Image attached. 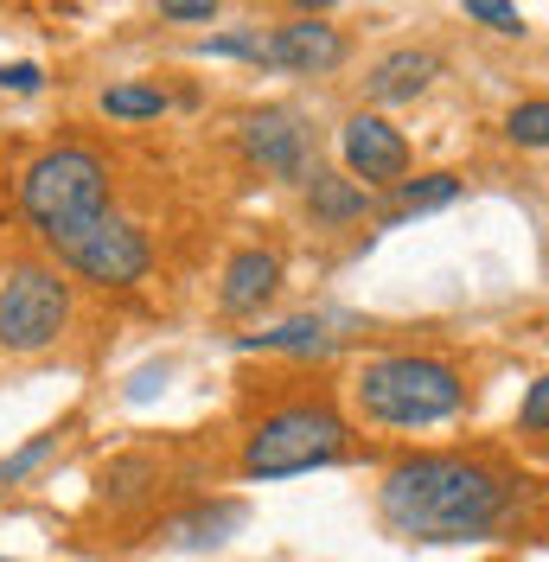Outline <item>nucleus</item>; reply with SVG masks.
Here are the masks:
<instances>
[{
	"mask_svg": "<svg viewBox=\"0 0 549 562\" xmlns=\"http://www.w3.org/2000/svg\"><path fill=\"white\" fill-rule=\"evenodd\" d=\"M58 262H65L70 276H83L90 288H135V281H147V269H154V244H147V231H141L135 217L103 211L90 231H77V237L58 249Z\"/></svg>",
	"mask_w": 549,
	"mask_h": 562,
	"instance_id": "6",
	"label": "nucleus"
},
{
	"mask_svg": "<svg viewBox=\"0 0 549 562\" xmlns=\"http://www.w3.org/2000/svg\"><path fill=\"white\" fill-rule=\"evenodd\" d=\"M38 83H45V70H38V65H0V90H20V97H33Z\"/></svg>",
	"mask_w": 549,
	"mask_h": 562,
	"instance_id": "24",
	"label": "nucleus"
},
{
	"mask_svg": "<svg viewBox=\"0 0 549 562\" xmlns=\"http://www.w3.org/2000/svg\"><path fill=\"white\" fill-rule=\"evenodd\" d=\"M103 115H115V122L167 115V90H160V83H109L103 90Z\"/></svg>",
	"mask_w": 549,
	"mask_h": 562,
	"instance_id": "17",
	"label": "nucleus"
},
{
	"mask_svg": "<svg viewBox=\"0 0 549 562\" xmlns=\"http://www.w3.org/2000/svg\"><path fill=\"white\" fill-rule=\"evenodd\" d=\"M505 135L517 140V147H549V103L537 97V103H517L512 115H505Z\"/></svg>",
	"mask_w": 549,
	"mask_h": 562,
	"instance_id": "19",
	"label": "nucleus"
},
{
	"mask_svg": "<svg viewBox=\"0 0 549 562\" xmlns=\"http://www.w3.org/2000/svg\"><path fill=\"white\" fill-rule=\"evenodd\" d=\"M237 147H243V160H249L256 173L288 179V186H307V179L320 173V167H313L307 115H301V109H288V103L249 109V115L237 122Z\"/></svg>",
	"mask_w": 549,
	"mask_h": 562,
	"instance_id": "7",
	"label": "nucleus"
},
{
	"mask_svg": "<svg viewBox=\"0 0 549 562\" xmlns=\"http://www.w3.org/2000/svg\"><path fill=\"white\" fill-rule=\"evenodd\" d=\"M467 20H480V26H492V33H505V38L524 33V13L505 7V0H467Z\"/></svg>",
	"mask_w": 549,
	"mask_h": 562,
	"instance_id": "21",
	"label": "nucleus"
},
{
	"mask_svg": "<svg viewBox=\"0 0 549 562\" xmlns=\"http://www.w3.org/2000/svg\"><path fill=\"white\" fill-rule=\"evenodd\" d=\"M154 486H160V460L154 454H115L97 473L103 505H141V498H154Z\"/></svg>",
	"mask_w": 549,
	"mask_h": 562,
	"instance_id": "15",
	"label": "nucleus"
},
{
	"mask_svg": "<svg viewBox=\"0 0 549 562\" xmlns=\"http://www.w3.org/2000/svg\"><path fill=\"white\" fill-rule=\"evenodd\" d=\"M274 288H281V256L274 249H237L224 262V281H217V307L231 319H249L274 301Z\"/></svg>",
	"mask_w": 549,
	"mask_h": 562,
	"instance_id": "10",
	"label": "nucleus"
},
{
	"mask_svg": "<svg viewBox=\"0 0 549 562\" xmlns=\"http://www.w3.org/2000/svg\"><path fill=\"white\" fill-rule=\"evenodd\" d=\"M441 77V52H428V45H396V52H383L378 65L365 70V97L371 103H415L428 83Z\"/></svg>",
	"mask_w": 549,
	"mask_h": 562,
	"instance_id": "11",
	"label": "nucleus"
},
{
	"mask_svg": "<svg viewBox=\"0 0 549 562\" xmlns=\"http://www.w3.org/2000/svg\"><path fill=\"white\" fill-rule=\"evenodd\" d=\"M460 199V179L453 173H422V179H403L396 186V205H390V217L383 224H403V217H422V211H441Z\"/></svg>",
	"mask_w": 549,
	"mask_h": 562,
	"instance_id": "16",
	"label": "nucleus"
},
{
	"mask_svg": "<svg viewBox=\"0 0 549 562\" xmlns=\"http://www.w3.org/2000/svg\"><path fill=\"white\" fill-rule=\"evenodd\" d=\"M70 326V281L58 262H13L0 281V351H52Z\"/></svg>",
	"mask_w": 549,
	"mask_h": 562,
	"instance_id": "5",
	"label": "nucleus"
},
{
	"mask_svg": "<svg viewBox=\"0 0 549 562\" xmlns=\"http://www.w3.org/2000/svg\"><path fill=\"white\" fill-rule=\"evenodd\" d=\"M351 396L378 428H435L467 409V378L435 351H383L358 371Z\"/></svg>",
	"mask_w": 549,
	"mask_h": 562,
	"instance_id": "3",
	"label": "nucleus"
},
{
	"mask_svg": "<svg viewBox=\"0 0 549 562\" xmlns=\"http://www.w3.org/2000/svg\"><path fill=\"white\" fill-rule=\"evenodd\" d=\"M205 52L211 58H249V65H262V26H249V33H217V38H205Z\"/></svg>",
	"mask_w": 549,
	"mask_h": 562,
	"instance_id": "20",
	"label": "nucleus"
},
{
	"mask_svg": "<svg viewBox=\"0 0 549 562\" xmlns=\"http://www.w3.org/2000/svg\"><path fill=\"white\" fill-rule=\"evenodd\" d=\"M0 562H13V557H0Z\"/></svg>",
	"mask_w": 549,
	"mask_h": 562,
	"instance_id": "25",
	"label": "nucleus"
},
{
	"mask_svg": "<svg viewBox=\"0 0 549 562\" xmlns=\"http://www.w3.org/2000/svg\"><path fill=\"white\" fill-rule=\"evenodd\" d=\"M20 211L45 237V249L58 256L77 231H90L109 211V160L97 147H77V140L33 154L20 173Z\"/></svg>",
	"mask_w": 549,
	"mask_h": 562,
	"instance_id": "2",
	"label": "nucleus"
},
{
	"mask_svg": "<svg viewBox=\"0 0 549 562\" xmlns=\"http://www.w3.org/2000/svg\"><path fill=\"white\" fill-rule=\"evenodd\" d=\"M339 160H345V179L351 186H365V192H396L403 179H410V140L403 128L378 115V109H358V115H345L339 128Z\"/></svg>",
	"mask_w": 549,
	"mask_h": 562,
	"instance_id": "8",
	"label": "nucleus"
},
{
	"mask_svg": "<svg viewBox=\"0 0 549 562\" xmlns=\"http://www.w3.org/2000/svg\"><path fill=\"white\" fill-rule=\"evenodd\" d=\"M262 45H269L262 65L288 70V77H333V70L351 58V38H345L333 20H320V13H301V20L274 26Z\"/></svg>",
	"mask_w": 549,
	"mask_h": 562,
	"instance_id": "9",
	"label": "nucleus"
},
{
	"mask_svg": "<svg viewBox=\"0 0 549 562\" xmlns=\"http://www.w3.org/2000/svg\"><path fill=\"white\" fill-rule=\"evenodd\" d=\"M307 211H313V224L345 231V224H358V217L371 211V192H365V186H351L345 173H313L307 179Z\"/></svg>",
	"mask_w": 549,
	"mask_h": 562,
	"instance_id": "14",
	"label": "nucleus"
},
{
	"mask_svg": "<svg viewBox=\"0 0 549 562\" xmlns=\"http://www.w3.org/2000/svg\"><path fill=\"white\" fill-rule=\"evenodd\" d=\"M243 498H217V505H199V512H179V518H167V530H160V543H172V550H217V543H231L243 530Z\"/></svg>",
	"mask_w": 549,
	"mask_h": 562,
	"instance_id": "12",
	"label": "nucleus"
},
{
	"mask_svg": "<svg viewBox=\"0 0 549 562\" xmlns=\"http://www.w3.org/2000/svg\"><path fill=\"white\" fill-rule=\"evenodd\" d=\"M512 512V473L467 454H403L378 486V518L410 543H485Z\"/></svg>",
	"mask_w": 549,
	"mask_h": 562,
	"instance_id": "1",
	"label": "nucleus"
},
{
	"mask_svg": "<svg viewBox=\"0 0 549 562\" xmlns=\"http://www.w3.org/2000/svg\"><path fill=\"white\" fill-rule=\"evenodd\" d=\"M345 333H333V319L326 314H294L269 326V333H243L237 351H288V358H326V351H339Z\"/></svg>",
	"mask_w": 549,
	"mask_h": 562,
	"instance_id": "13",
	"label": "nucleus"
},
{
	"mask_svg": "<svg viewBox=\"0 0 549 562\" xmlns=\"http://www.w3.org/2000/svg\"><path fill=\"white\" fill-rule=\"evenodd\" d=\"M160 20H172V26H211L217 0H160Z\"/></svg>",
	"mask_w": 549,
	"mask_h": 562,
	"instance_id": "23",
	"label": "nucleus"
},
{
	"mask_svg": "<svg viewBox=\"0 0 549 562\" xmlns=\"http://www.w3.org/2000/svg\"><path fill=\"white\" fill-rule=\"evenodd\" d=\"M345 448H351L345 416L326 396H313V403H281V409H269L243 435L237 467H243V480H294V473L345 460Z\"/></svg>",
	"mask_w": 549,
	"mask_h": 562,
	"instance_id": "4",
	"label": "nucleus"
},
{
	"mask_svg": "<svg viewBox=\"0 0 549 562\" xmlns=\"http://www.w3.org/2000/svg\"><path fill=\"white\" fill-rule=\"evenodd\" d=\"M517 428H524V435H549V378H537V384L524 390V403H517Z\"/></svg>",
	"mask_w": 549,
	"mask_h": 562,
	"instance_id": "22",
	"label": "nucleus"
},
{
	"mask_svg": "<svg viewBox=\"0 0 549 562\" xmlns=\"http://www.w3.org/2000/svg\"><path fill=\"white\" fill-rule=\"evenodd\" d=\"M65 435H70V428H38V435L26 441V448H13V454L0 460V492H7V486H20V480H33L38 467H45V460H52L58 448H65Z\"/></svg>",
	"mask_w": 549,
	"mask_h": 562,
	"instance_id": "18",
	"label": "nucleus"
}]
</instances>
